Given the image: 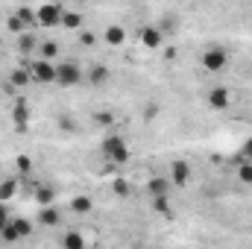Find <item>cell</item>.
I'll return each mask as SVG.
<instances>
[{"label":"cell","mask_w":252,"mask_h":249,"mask_svg":"<svg viewBox=\"0 0 252 249\" xmlns=\"http://www.w3.org/2000/svg\"><path fill=\"white\" fill-rule=\"evenodd\" d=\"M170 190H173V185H170L167 176H153V179L147 182V193H150V199H156V196H170Z\"/></svg>","instance_id":"obj_8"},{"label":"cell","mask_w":252,"mask_h":249,"mask_svg":"<svg viewBox=\"0 0 252 249\" xmlns=\"http://www.w3.org/2000/svg\"><path fill=\"white\" fill-rule=\"evenodd\" d=\"M62 15H64L62 3H44V6L35 9V21H38L41 27H56V24H62Z\"/></svg>","instance_id":"obj_5"},{"label":"cell","mask_w":252,"mask_h":249,"mask_svg":"<svg viewBox=\"0 0 252 249\" xmlns=\"http://www.w3.org/2000/svg\"><path fill=\"white\" fill-rule=\"evenodd\" d=\"M9 226V211H6V202H0V232Z\"/></svg>","instance_id":"obj_33"},{"label":"cell","mask_w":252,"mask_h":249,"mask_svg":"<svg viewBox=\"0 0 252 249\" xmlns=\"http://www.w3.org/2000/svg\"><path fill=\"white\" fill-rule=\"evenodd\" d=\"M115 193H118V196H129V182H124V179L115 182Z\"/></svg>","instance_id":"obj_34"},{"label":"cell","mask_w":252,"mask_h":249,"mask_svg":"<svg viewBox=\"0 0 252 249\" xmlns=\"http://www.w3.org/2000/svg\"><path fill=\"white\" fill-rule=\"evenodd\" d=\"M6 27H9L12 32H18V35H24V32H30V30H27V27L21 24V18H18V15H9V21H6Z\"/></svg>","instance_id":"obj_27"},{"label":"cell","mask_w":252,"mask_h":249,"mask_svg":"<svg viewBox=\"0 0 252 249\" xmlns=\"http://www.w3.org/2000/svg\"><path fill=\"white\" fill-rule=\"evenodd\" d=\"M62 249H88L85 247V238L79 232H64L62 235Z\"/></svg>","instance_id":"obj_14"},{"label":"cell","mask_w":252,"mask_h":249,"mask_svg":"<svg viewBox=\"0 0 252 249\" xmlns=\"http://www.w3.org/2000/svg\"><path fill=\"white\" fill-rule=\"evenodd\" d=\"M100 153H103V158L112 167H121V164H126L132 158V153L126 147V138H121V135H106L103 144H100Z\"/></svg>","instance_id":"obj_1"},{"label":"cell","mask_w":252,"mask_h":249,"mask_svg":"<svg viewBox=\"0 0 252 249\" xmlns=\"http://www.w3.org/2000/svg\"><path fill=\"white\" fill-rule=\"evenodd\" d=\"M62 27H67V30H79V27H82V12H67V9H64Z\"/></svg>","instance_id":"obj_20"},{"label":"cell","mask_w":252,"mask_h":249,"mask_svg":"<svg viewBox=\"0 0 252 249\" xmlns=\"http://www.w3.org/2000/svg\"><path fill=\"white\" fill-rule=\"evenodd\" d=\"M103 38H106V44H109V47H121V44L126 41V30L121 27V24H112V27L103 32Z\"/></svg>","instance_id":"obj_10"},{"label":"cell","mask_w":252,"mask_h":249,"mask_svg":"<svg viewBox=\"0 0 252 249\" xmlns=\"http://www.w3.org/2000/svg\"><path fill=\"white\" fill-rule=\"evenodd\" d=\"M12 118H15V124L24 129V126L30 124V106H27L24 100H18V103L12 106Z\"/></svg>","instance_id":"obj_13"},{"label":"cell","mask_w":252,"mask_h":249,"mask_svg":"<svg viewBox=\"0 0 252 249\" xmlns=\"http://www.w3.org/2000/svg\"><path fill=\"white\" fill-rule=\"evenodd\" d=\"M238 179H241L244 185H252V164L250 161H241V164H238Z\"/></svg>","instance_id":"obj_24"},{"label":"cell","mask_w":252,"mask_h":249,"mask_svg":"<svg viewBox=\"0 0 252 249\" xmlns=\"http://www.w3.org/2000/svg\"><path fill=\"white\" fill-rule=\"evenodd\" d=\"M15 15L21 18V24H24V27H27L30 32H32V27L38 24V21H35V9H30V6H21V9H18Z\"/></svg>","instance_id":"obj_17"},{"label":"cell","mask_w":252,"mask_h":249,"mask_svg":"<svg viewBox=\"0 0 252 249\" xmlns=\"http://www.w3.org/2000/svg\"><path fill=\"white\" fill-rule=\"evenodd\" d=\"M94 124L97 126H112L115 124V115H112V112H97V115H94Z\"/></svg>","instance_id":"obj_29"},{"label":"cell","mask_w":252,"mask_h":249,"mask_svg":"<svg viewBox=\"0 0 252 249\" xmlns=\"http://www.w3.org/2000/svg\"><path fill=\"white\" fill-rule=\"evenodd\" d=\"M241 161H250L252 164V138H247L244 147H241Z\"/></svg>","instance_id":"obj_31"},{"label":"cell","mask_w":252,"mask_h":249,"mask_svg":"<svg viewBox=\"0 0 252 249\" xmlns=\"http://www.w3.org/2000/svg\"><path fill=\"white\" fill-rule=\"evenodd\" d=\"M9 82L21 88V85H27V82H32V76H30V70H27V67H18V70L12 73V79H9Z\"/></svg>","instance_id":"obj_22"},{"label":"cell","mask_w":252,"mask_h":249,"mask_svg":"<svg viewBox=\"0 0 252 249\" xmlns=\"http://www.w3.org/2000/svg\"><path fill=\"white\" fill-rule=\"evenodd\" d=\"M70 208H73L76 214H88V211H91V199H88V196H76V199L70 202Z\"/></svg>","instance_id":"obj_23"},{"label":"cell","mask_w":252,"mask_h":249,"mask_svg":"<svg viewBox=\"0 0 252 249\" xmlns=\"http://www.w3.org/2000/svg\"><path fill=\"white\" fill-rule=\"evenodd\" d=\"M156 115H158V106L153 103V106H144V121L150 124V121H156Z\"/></svg>","instance_id":"obj_32"},{"label":"cell","mask_w":252,"mask_h":249,"mask_svg":"<svg viewBox=\"0 0 252 249\" xmlns=\"http://www.w3.org/2000/svg\"><path fill=\"white\" fill-rule=\"evenodd\" d=\"M141 41H144V47L158 50V47H161V41H164V30H161V27H156V24H150V27H144Z\"/></svg>","instance_id":"obj_7"},{"label":"cell","mask_w":252,"mask_h":249,"mask_svg":"<svg viewBox=\"0 0 252 249\" xmlns=\"http://www.w3.org/2000/svg\"><path fill=\"white\" fill-rule=\"evenodd\" d=\"M15 193H18V179H3V182H0V202L12 199Z\"/></svg>","instance_id":"obj_19"},{"label":"cell","mask_w":252,"mask_h":249,"mask_svg":"<svg viewBox=\"0 0 252 249\" xmlns=\"http://www.w3.org/2000/svg\"><path fill=\"white\" fill-rule=\"evenodd\" d=\"M18 170L27 176V173H32V158L30 156H18Z\"/></svg>","instance_id":"obj_30"},{"label":"cell","mask_w":252,"mask_h":249,"mask_svg":"<svg viewBox=\"0 0 252 249\" xmlns=\"http://www.w3.org/2000/svg\"><path fill=\"white\" fill-rule=\"evenodd\" d=\"M56 126H59L62 132H76V121H73L70 115H59V118H56Z\"/></svg>","instance_id":"obj_26"},{"label":"cell","mask_w":252,"mask_h":249,"mask_svg":"<svg viewBox=\"0 0 252 249\" xmlns=\"http://www.w3.org/2000/svg\"><path fill=\"white\" fill-rule=\"evenodd\" d=\"M38 220H41L44 226H59V223H62V214H59V208H56V205H50V208H41Z\"/></svg>","instance_id":"obj_15"},{"label":"cell","mask_w":252,"mask_h":249,"mask_svg":"<svg viewBox=\"0 0 252 249\" xmlns=\"http://www.w3.org/2000/svg\"><path fill=\"white\" fill-rule=\"evenodd\" d=\"M56 56H59V44H56V41H44V44H41V56H38V59L53 62Z\"/></svg>","instance_id":"obj_21"},{"label":"cell","mask_w":252,"mask_h":249,"mask_svg":"<svg viewBox=\"0 0 252 249\" xmlns=\"http://www.w3.org/2000/svg\"><path fill=\"white\" fill-rule=\"evenodd\" d=\"M82 79H85V70H82L76 62H62V64H56V85L70 88V85H79Z\"/></svg>","instance_id":"obj_3"},{"label":"cell","mask_w":252,"mask_h":249,"mask_svg":"<svg viewBox=\"0 0 252 249\" xmlns=\"http://www.w3.org/2000/svg\"><path fill=\"white\" fill-rule=\"evenodd\" d=\"M12 226L18 229V235H21V241L32 235V226H30V220H12Z\"/></svg>","instance_id":"obj_28"},{"label":"cell","mask_w":252,"mask_h":249,"mask_svg":"<svg viewBox=\"0 0 252 249\" xmlns=\"http://www.w3.org/2000/svg\"><path fill=\"white\" fill-rule=\"evenodd\" d=\"M167 179H170V185H173V187H185L190 182V164H188V161H182V158H179V161H173V164H170V176H167Z\"/></svg>","instance_id":"obj_6"},{"label":"cell","mask_w":252,"mask_h":249,"mask_svg":"<svg viewBox=\"0 0 252 249\" xmlns=\"http://www.w3.org/2000/svg\"><path fill=\"white\" fill-rule=\"evenodd\" d=\"M27 70H30V76H32L35 82H41V85H50V82H56V62L32 59V64H30Z\"/></svg>","instance_id":"obj_4"},{"label":"cell","mask_w":252,"mask_h":249,"mask_svg":"<svg viewBox=\"0 0 252 249\" xmlns=\"http://www.w3.org/2000/svg\"><path fill=\"white\" fill-rule=\"evenodd\" d=\"M226 64H229V50H226V47L211 44V47H205V50H202V67H205V70L220 73Z\"/></svg>","instance_id":"obj_2"},{"label":"cell","mask_w":252,"mask_h":249,"mask_svg":"<svg viewBox=\"0 0 252 249\" xmlns=\"http://www.w3.org/2000/svg\"><path fill=\"white\" fill-rule=\"evenodd\" d=\"M0 238H3L6 244H18V241H21V235H18V229L12 226V220H9V226H6V229L0 232Z\"/></svg>","instance_id":"obj_25"},{"label":"cell","mask_w":252,"mask_h":249,"mask_svg":"<svg viewBox=\"0 0 252 249\" xmlns=\"http://www.w3.org/2000/svg\"><path fill=\"white\" fill-rule=\"evenodd\" d=\"M229 103H232L229 88H211V91H208V106H211V109L226 112V109H229Z\"/></svg>","instance_id":"obj_9"},{"label":"cell","mask_w":252,"mask_h":249,"mask_svg":"<svg viewBox=\"0 0 252 249\" xmlns=\"http://www.w3.org/2000/svg\"><path fill=\"white\" fill-rule=\"evenodd\" d=\"M88 82H91L94 88L106 85V82H109V67H106V64H94V67L88 70Z\"/></svg>","instance_id":"obj_11"},{"label":"cell","mask_w":252,"mask_h":249,"mask_svg":"<svg viewBox=\"0 0 252 249\" xmlns=\"http://www.w3.org/2000/svg\"><path fill=\"white\" fill-rule=\"evenodd\" d=\"M35 199H38V205H41V208H50V205H56V187L41 185L38 190H35Z\"/></svg>","instance_id":"obj_12"},{"label":"cell","mask_w":252,"mask_h":249,"mask_svg":"<svg viewBox=\"0 0 252 249\" xmlns=\"http://www.w3.org/2000/svg\"><path fill=\"white\" fill-rule=\"evenodd\" d=\"M153 208H156L161 217H173V214H176L173 205H170V196H156V199H153Z\"/></svg>","instance_id":"obj_18"},{"label":"cell","mask_w":252,"mask_h":249,"mask_svg":"<svg viewBox=\"0 0 252 249\" xmlns=\"http://www.w3.org/2000/svg\"><path fill=\"white\" fill-rule=\"evenodd\" d=\"M79 41H82V44H94V35H91V32H82Z\"/></svg>","instance_id":"obj_35"},{"label":"cell","mask_w":252,"mask_h":249,"mask_svg":"<svg viewBox=\"0 0 252 249\" xmlns=\"http://www.w3.org/2000/svg\"><path fill=\"white\" fill-rule=\"evenodd\" d=\"M35 47H38V41H35V35H32V32H24V35H18V50H21L24 56H30Z\"/></svg>","instance_id":"obj_16"}]
</instances>
